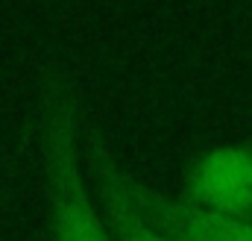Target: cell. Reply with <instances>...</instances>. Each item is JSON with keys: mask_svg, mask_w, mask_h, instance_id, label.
<instances>
[{"mask_svg": "<svg viewBox=\"0 0 252 241\" xmlns=\"http://www.w3.org/2000/svg\"><path fill=\"white\" fill-rule=\"evenodd\" d=\"M82 97L67 71H47L38 82L35 141L44 177L47 239L50 241H115L97 209L82 165Z\"/></svg>", "mask_w": 252, "mask_h": 241, "instance_id": "obj_1", "label": "cell"}, {"mask_svg": "<svg viewBox=\"0 0 252 241\" xmlns=\"http://www.w3.org/2000/svg\"><path fill=\"white\" fill-rule=\"evenodd\" d=\"M176 200L199 212L252 221V141L199 153L182 177Z\"/></svg>", "mask_w": 252, "mask_h": 241, "instance_id": "obj_2", "label": "cell"}, {"mask_svg": "<svg viewBox=\"0 0 252 241\" xmlns=\"http://www.w3.org/2000/svg\"><path fill=\"white\" fill-rule=\"evenodd\" d=\"M82 165H85V174L91 177V185L100 200V212L115 241H173L158 227H153L129 200L124 188V168L109 138L91 120L88 112L82 115Z\"/></svg>", "mask_w": 252, "mask_h": 241, "instance_id": "obj_3", "label": "cell"}, {"mask_svg": "<svg viewBox=\"0 0 252 241\" xmlns=\"http://www.w3.org/2000/svg\"><path fill=\"white\" fill-rule=\"evenodd\" d=\"M124 188L135 209L173 241H252V221L190 209L129 171H124Z\"/></svg>", "mask_w": 252, "mask_h": 241, "instance_id": "obj_4", "label": "cell"}]
</instances>
